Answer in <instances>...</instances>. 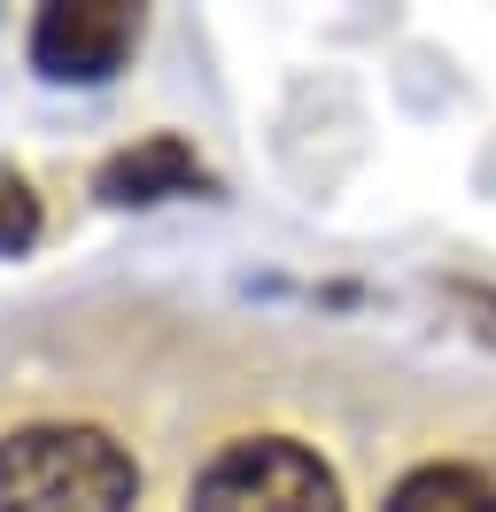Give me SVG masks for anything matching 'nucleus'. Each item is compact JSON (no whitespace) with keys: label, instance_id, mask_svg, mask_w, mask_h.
<instances>
[{"label":"nucleus","instance_id":"20e7f679","mask_svg":"<svg viewBox=\"0 0 496 512\" xmlns=\"http://www.w3.org/2000/svg\"><path fill=\"white\" fill-rule=\"evenodd\" d=\"M186 187H202V171H194V156L179 140H148V148H132V156H117L101 171L109 202H163V194H186Z\"/></svg>","mask_w":496,"mask_h":512},{"label":"nucleus","instance_id":"7ed1b4c3","mask_svg":"<svg viewBox=\"0 0 496 512\" xmlns=\"http://www.w3.org/2000/svg\"><path fill=\"white\" fill-rule=\"evenodd\" d=\"M132 39H140V16L124 0H55L31 24V63L47 70V78L93 86V78H109L132 55Z\"/></svg>","mask_w":496,"mask_h":512},{"label":"nucleus","instance_id":"f257e3e1","mask_svg":"<svg viewBox=\"0 0 496 512\" xmlns=\"http://www.w3.org/2000/svg\"><path fill=\"white\" fill-rule=\"evenodd\" d=\"M132 458L101 427H16L0 435V512H124L132 505Z\"/></svg>","mask_w":496,"mask_h":512},{"label":"nucleus","instance_id":"39448f33","mask_svg":"<svg viewBox=\"0 0 496 512\" xmlns=\"http://www.w3.org/2000/svg\"><path fill=\"white\" fill-rule=\"evenodd\" d=\"M380 512H496V481L481 466H419L388 489Z\"/></svg>","mask_w":496,"mask_h":512},{"label":"nucleus","instance_id":"f03ea898","mask_svg":"<svg viewBox=\"0 0 496 512\" xmlns=\"http://www.w3.org/2000/svg\"><path fill=\"white\" fill-rule=\"evenodd\" d=\"M186 512H341V489L318 466V450L287 435H256V443H225L202 466Z\"/></svg>","mask_w":496,"mask_h":512},{"label":"nucleus","instance_id":"423d86ee","mask_svg":"<svg viewBox=\"0 0 496 512\" xmlns=\"http://www.w3.org/2000/svg\"><path fill=\"white\" fill-rule=\"evenodd\" d=\"M31 233H39V210H31L24 179H0V249H24Z\"/></svg>","mask_w":496,"mask_h":512}]
</instances>
